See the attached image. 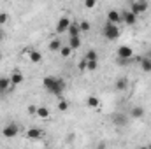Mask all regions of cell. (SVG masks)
Returning a JSON list of instances; mask_svg holds the SVG:
<instances>
[{"label": "cell", "instance_id": "9c48e42d", "mask_svg": "<svg viewBox=\"0 0 151 149\" xmlns=\"http://www.w3.org/2000/svg\"><path fill=\"white\" fill-rule=\"evenodd\" d=\"M11 86H12L11 77H0V93H2V95H4V93H7Z\"/></svg>", "mask_w": 151, "mask_h": 149}, {"label": "cell", "instance_id": "f1b7e54d", "mask_svg": "<svg viewBox=\"0 0 151 149\" xmlns=\"http://www.w3.org/2000/svg\"><path fill=\"white\" fill-rule=\"evenodd\" d=\"M28 114H37V107L35 105H28Z\"/></svg>", "mask_w": 151, "mask_h": 149}, {"label": "cell", "instance_id": "8fae6325", "mask_svg": "<svg viewBox=\"0 0 151 149\" xmlns=\"http://www.w3.org/2000/svg\"><path fill=\"white\" fill-rule=\"evenodd\" d=\"M113 123L116 126H125V125H127V116H125V114H114Z\"/></svg>", "mask_w": 151, "mask_h": 149}, {"label": "cell", "instance_id": "d6986e66", "mask_svg": "<svg viewBox=\"0 0 151 149\" xmlns=\"http://www.w3.org/2000/svg\"><path fill=\"white\" fill-rule=\"evenodd\" d=\"M37 116L42 119H47L49 117V109L47 107H37Z\"/></svg>", "mask_w": 151, "mask_h": 149}, {"label": "cell", "instance_id": "30bf717a", "mask_svg": "<svg viewBox=\"0 0 151 149\" xmlns=\"http://www.w3.org/2000/svg\"><path fill=\"white\" fill-rule=\"evenodd\" d=\"M130 116H132L134 119H141V117H144V107H141V105H135V107H132Z\"/></svg>", "mask_w": 151, "mask_h": 149}, {"label": "cell", "instance_id": "7c38bea8", "mask_svg": "<svg viewBox=\"0 0 151 149\" xmlns=\"http://www.w3.org/2000/svg\"><path fill=\"white\" fill-rule=\"evenodd\" d=\"M69 37H74V35H79L81 34V28H79V23H70V27H69Z\"/></svg>", "mask_w": 151, "mask_h": 149}, {"label": "cell", "instance_id": "1f68e13d", "mask_svg": "<svg viewBox=\"0 0 151 149\" xmlns=\"http://www.w3.org/2000/svg\"><path fill=\"white\" fill-rule=\"evenodd\" d=\"M0 60H2V54H0Z\"/></svg>", "mask_w": 151, "mask_h": 149}, {"label": "cell", "instance_id": "f546056e", "mask_svg": "<svg viewBox=\"0 0 151 149\" xmlns=\"http://www.w3.org/2000/svg\"><path fill=\"white\" fill-rule=\"evenodd\" d=\"M148 58H151V51H150V53H148Z\"/></svg>", "mask_w": 151, "mask_h": 149}, {"label": "cell", "instance_id": "ba28073f", "mask_svg": "<svg viewBox=\"0 0 151 149\" xmlns=\"http://www.w3.org/2000/svg\"><path fill=\"white\" fill-rule=\"evenodd\" d=\"M107 21H111V23H123V18H121V12H118V11H109L107 12Z\"/></svg>", "mask_w": 151, "mask_h": 149}, {"label": "cell", "instance_id": "7402d4cb", "mask_svg": "<svg viewBox=\"0 0 151 149\" xmlns=\"http://www.w3.org/2000/svg\"><path fill=\"white\" fill-rule=\"evenodd\" d=\"M86 104H88V107H91V109H95V107H99V98L97 97H88V100H86Z\"/></svg>", "mask_w": 151, "mask_h": 149}, {"label": "cell", "instance_id": "d6a6232c", "mask_svg": "<svg viewBox=\"0 0 151 149\" xmlns=\"http://www.w3.org/2000/svg\"><path fill=\"white\" fill-rule=\"evenodd\" d=\"M150 149H151V144H150Z\"/></svg>", "mask_w": 151, "mask_h": 149}, {"label": "cell", "instance_id": "44dd1931", "mask_svg": "<svg viewBox=\"0 0 151 149\" xmlns=\"http://www.w3.org/2000/svg\"><path fill=\"white\" fill-rule=\"evenodd\" d=\"M127 84H128V82H127V79H125V77H121V79H118V81H116V84H114V86H116V90H118V91H123V90L127 88Z\"/></svg>", "mask_w": 151, "mask_h": 149}, {"label": "cell", "instance_id": "e0dca14e", "mask_svg": "<svg viewBox=\"0 0 151 149\" xmlns=\"http://www.w3.org/2000/svg\"><path fill=\"white\" fill-rule=\"evenodd\" d=\"M141 69L144 70V72H151V58H142V62H141Z\"/></svg>", "mask_w": 151, "mask_h": 149}, {"label": "cell", "instance_id": "4316f807", "mask_svg": "<svg viewBox=\"0 0 151 149\" xmlns=\"http://www.w3.org/2000/svg\"><path fill=\"white\" fill-rule=\"evenodd\" d=\"M58 109H60V111H67V109H69L67 100H60V102H58Z\"/></svg>", "mask_w": 151, "mask_h": 149}, {"label": "cell", "instance_id": "52a82bcc", "mask_svg": "<svg viewBox=\"0 0 151 149\" xmlns=\"http://www.w3.org/2000/svg\"><path fill=\"white\" fill-rule=\"evenodd\" d=\"M132 56H134L132 47H128V46H119L118 47V58H132Z\"/></svg>", "mask_w": 151, "mask_h": 149}, {"label": "cell", "instance_id": "4fadbf2b", "mask_svg": "<svg viewBox=\"0 0 151 149\" xmlns=\"http://www.w3.org/2000/svg\"><path fill=\"white\" fill-rule=\"evenodd\" d=\"M69 46H70L72 49H79V47H81V37H79V35L69 37Z\"/></svg>", "mask_w": 151, "mask_h": 149}, {"label": "cell", "instance_id": "277c9868", "mask_svg": "<svg viewBox=\"0 0 151 149\" xmlns=\"http://www.w3.org/2000/svg\"><path fill=\"white\" fill-rule=\"evenodd\" d=\"M70 19L67 18V16H63V18H60L58 19V23H56V34H65L67 30H69V27H70Z\"/></svg>", "mask_w": 151, "mask_h": 149}, {"label": "cell", "instance_id": "484cf974", "mask_svg": "<svg viewBox=\"0 0 151 149\" xmlns=\"http://www.w3.org/2000/svg\"><path fill=\"white\" fill-rule=\"evenodd\" d=\"M7 21H9V14H7V12H0V27L5 25Z\"/></svg>", "mask_w": 151, "mask_h": 149}, {"label": "cell", "instance_id": "6da1fadb", "mask_svg": "<svg viewBox=\"0 0 151 149\" xmlns=\"http://www.w3.org/2000/svg\"><path fill=\"white\" fill-rule=\"evenodd\" d=\"M42 86H44L47 91H51L53 95L60 97V95L63 93V90H65V81H63V79H58V77H55V75H47V77L42 79Z\"/></svg>", "mask_w": 151, "mask_h": 149}, {"label": "cell", "instance_id": "cb8c5ba5", "mask_svg": "<svg viewBox=\"0 0 151 149\" xmlns=\"http://www.w3.org/2000/svg\"><path fill=\"white\" fill-rule=\"evenodd\" d=\"M84 58H86V60H97V51H95V49H90Z\"/></svg>", "mask_w": 151, "mask_h": 149}, {"label": "cell", "instance_id": "ac0fdd59", "mask_svg": "<svg viewBox=\"0 0 151 149\" xmlns=\"http://www.w3.org/2000/svg\"><path fill=\"white\" fill-rule=\"evenodd\" d=\"M60 47H62V40L60 39H55V40L49 42V51H60Z\"/></svg>", "mask_w": 151, "mask_h": 149}, {"label": "cell", "instance_id": "5b68a950", "mask_svg": "<svg viewBox=\"0 0 151 149\" xmlns=\"http://www.w3.org/2000/svg\"><path fill=\"white\" fill-rule=\"evenodd\" d=\"M121 18H123V23H125V25H135V23H137V14L132 12V11L121 12Z\"/></svg>", "mask_w": 151, "mask_h": 149}, {"label": "cell", "instance_id": "7a4b0ae2", "mask_svg": "<svg viewBox=\"0 0 151 149\" xmlns=\"http://www.w3.org/2000/svg\"><path fill=\"white\" fill-rule=\"evenodd\" d=\"M102 34H104V37L107 39V40H116V39L119 37V28H118V25H114L111 21H107L106 25H104V28H102Z\"/></svg>", "mask_w": 151, "mask_h": 149}, {"label": "cell", "instance_id": "4dcf8cb0", "mask_svg": "<svg viewBox=\"0 0 151 149\" xmlns=\"http://www.w3.org/2000/svg\"><path fill=\"white\" fill-rule=\"evenodd\" d=\"M0 39H2V28H0Z\"/></svg>", "mask_w": 151, "mask_h": 149}, {"label": "cell", "instance_id": "d4e9b609", "mask_svg": "<svg viewBox=\"0 0 151 149\" xmlns=\"http://www.w3.org/2000/svg\"><path fill=\"white\" fill-rule=\"evenodd\" d=\"M79 28H81V32H90V23L88 21H81L79 23Z\"/></svg>", "mask_w": 151, "mask_h": 149}, {"label": "cell", "instance_id": "3957f363", "mask_svg": "<svg viewBox=\"0 0 151 149\" xmlns=\"http://www.w3.org/2000/svg\"><path fill=\"white\" fill-rule=\"evenodd\" d=\"M18 133H19V128H18L16 123H9V125H5L4 130H2V135H5L7 139H12V137H16Z\"/></svg>", "mask_w": 151, "mask_h": 149}, {"label": "cell", "instance_id": "83f0119b", "mask_svg": "<svg viewBox=\"0 0 151 149\" xmlns=\"http://www.w3.org/2000/svg\"><path fill=\"white\" fill-rule=\"evenodd\" d=\"M84 5H86L88 9H93V7L97 5V0H84Z\"/></svg>", "mask_w": 151, "mask_h": 149}, {"label": "cell", "instance_id": "5bb4252c", "mask_svg": "<svg viewBox=\"0 0 151 149\" xmlns=\"http://www.w3.org/2000/svg\"><path fill=\"white\" fill-rule=\"evenodd\" d=\"M27 137H28V139H39V137H42V130H39V128H30V130L27 132Z\"/></svg>", "mask_w": 151, "mask_h": 149}, {"label": "cell", "instance_id": "ffe728a7", "mask_svg": "<svg viewBox=\"0 0 151 149\" xmlns=\"http://www.w3.org/2000/svg\"><path fill=\"white\" fill-rule=\"evenodd\" d=\"M72 51H74V49H72L70 46H62V47H60V53H62L63 58H69V56L72 54Z\"/></svg>", "mask_w": 151, "mask_h": 149}, {"label": "cell", "instance_id": "8992f818", "mask_svg": "<svg viewBox=\"0 0 151 149\" xmlns=\"http://www.w3.org/2000/svg\"><path fill=\"white\" fill-rule=\"evenodd\" d=\"M146 11H148V2H132V12H135L137 16L144 14Z\"/></svg>", "mask_w": 151, "mask_h": 149}, {"label": "cell", "instance_id": "2e32d148", "mask_svg": "<svg viewBox=\"0 0 151 149\" xmlns=\"http://www.w3.org/2000/svg\"><path fill=\"white\" fill-rule=\"evenodd\" d=\"M21 81H23V74H21V72H14V74L11 75V82H12V86H18Z\"/></svg>", "mask_w": 151, "mask_h": 149}, {"label": "cell", "instance_id": "9a60e30c", "mask_svg": "<svg viewBox=\"0 0 151 149\" xmlns=\"http://www.w3.org/2000/svg\"><path fill=\"white\" fill-rule=\"evenodd\" d=\"M28 56H30V60H32L34 63H39V62L42 60V54H40V51H35V49H32V51L28 53Z\"/></svg>", "mask_w": 151, "mask_h": 149}, {"label": "cell", "instance_id": "603a6c76", "mask_svg": "<svg viewBox=\"0 0 151 149\" xmlns=\"http://www.w3.org/2000/svg\"><path fill=\"white\" fill-rule=\"evenodd\" d=\"M86 60V58H84ZM99 67V63H97V60H86V70H95Z\"/></svg>", "mask_w": 151, "mask_h": 149}]
</instances>
